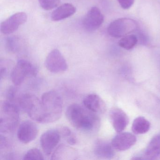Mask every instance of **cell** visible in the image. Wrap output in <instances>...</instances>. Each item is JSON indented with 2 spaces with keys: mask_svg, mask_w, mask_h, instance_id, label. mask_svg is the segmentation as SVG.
I'll return each instance as SVG.
<instances>
[{
  "mask_svg": "<svg viewBox=\"0 0 160 160\" xmlns=\"http://www.w3.org/2000/svg\"><path fill=\"white\" fill-rule=\"evenodd\" d=\"M66 116L73 126L85 132H94L100 127V118L97 114L77 104L71 105L67 108Z\"/></svg>",
  "mask_w": 160,
  "mask_h": 160,
  "instance_id": "obj_1",
  "label": "cell"
},
{
  "mask_svg": "<svg viewBox=\"0 0 160 160\" xmlns=\"http://www.w3.org/2000/svg\"><path fill=\"white\" fill-rule=\"evenodd\" d=\"M44 123H50L58 120L61 117L63 107L62 98L54 91L45 92L42 97Z\"/></svg>",
  "mask_w": 160,
  "mask_h": 160,
  "instance_id": "obj_2",
  "label": "cell"
},
{
  "mask_svg": "<svg viewBox=\"0 0 160 160\" xmlns=\"http://www.w3.org/2000/svg\"><path fill=\"white\" fill-rule=\"evenodd\" d=\"M19 120L18 108L12 102L4 101L1 107L0 132L8 133L12 132L17 126Z\"/></svg>",
  "mask_w": 160,
  "mask_h": 160,
  "instance_id": "obj_3",
  "label": "cell"
},
{
  "mask_svg": "<svg viewBox=\"0 0 160 160\" xmlns=\"http://www.w3.org/2000/svg\"><path fill=\"white\" fill-rule=\"evenodd\" d=\"M19 106L35 121L44 123L42 102L37 96L31 93L23 94L18 100Z\"/></svg>",
  "mask_w": 160,
  "mask_h": 160,
  "instance_id": "obj_4",
  "label": "cell"
},
{
  "mask_svg": "<svg viewBox=\"0 0 160 160\" xmlns=\"http://www.w3.org/2000/svg\"><path fill=\"white\" fill-rule=\"evenodd\" d=\"M37 69L33 64L25 59H20L12 70L11 79L16 86L21 85L26 78L37 75Z\"/></svg>",
  "mask_w": 160,
  "mask_h": 160,
  "instance_id": "obj_5",
  "label": "cell"
},
{
  "mask_svg": "<svg viewBox=\"0 0 160 160\" xmlns=\"http://www.w3.org/2000/svg\"><path fill=\"white\" fill-rule=\"evenodd\" d=\"M137 28V24L135 20L128 18H119L110 23L108 32L111 37L121 38L134 31Z\"/></svg>",
  "mask_w": 160,
  "mask_h": 160,
  "instance_id": "obj_6",
  "label": "cell"
},
{
  "mask_svg": "<svg viewBox=\"0 0 160 160\" xmlns=\"http://www.w3.org/2000/svg\"><path fill=\"white\" fill-rule=\"evenodd\" d=\"M45 65L49 72L54 73L63 72L68 68L67 62L58 49L52 50L47 57Z\"/></svg>",
  "mask_w": 160,
  "mask_h": 160,
  "instance_id": "obj_7",
  "label": "cell"
},
{
  "mask_svg": "<svg viewBox=\"0 0 160 160\" xmlns=\"http://www.w3.org/2000/svg\"><path fill=\"white\" fill-rule=\"evenodd\" d=\"M28 16L25 13L18 12L11 16L1 24V31L4 34L15 32L27 21Z\"/></svg>",
  "mask_w": 160,
  "mask_h": 160,
  "instance_id": "obj_8",
  "label": "cell"
},
{
  "mask_svg": "<svg viewBox=\"0 0 160 160\" xmlns=\"http://www.w3.org/2000/svg\"><path fill=\"white\" fill-rule=\"evenodd\" d=\"M60 134L56 130H50L45 132L40 139L41 147L46 155L51 154L59 142Z\"/></svg>",
  "mask_w": 160,
  "mask_h": 160,
  "instance_id": "obj_9",
  "label": "cell"
},
{
  "mask_svg": "<svg viewBox=\"0 0 160 160\" xmlns=\"http://www.w3.org/2000/svg\"><path fill=\"white\" fill-rule=\"evenodd\" d=\"M104 21V16L99 8L93 7L88 12L83 21L86 30L92 32L101 27Z\"/></svg>",
  "mask_w": 160,
  "mask_h": 160,
  "instance_id": "obj_10",
  "label": "cell"
},
{
  "mask_svg": "<svg viewBox=\"0 0 160 160\" xmlns=\"http://www.w3.org/2000/svg\"><path fill=\"white\" fill-rule=\"evenodd\" d=\"M38 133V129L35 123L30 121L22 122L17 132L18 138L24 144H28L36 138Z\"/></svg>",
  "mask_w": 160,
  "mask_h": 160,
  "instance_id": "obj_11",
  "label": "cell"
},
{
  "mask_svg": "<svg viewBox=\"0 0 160 160\" xmlns=\"http://www.w3.org/2000/svg\"><path fill=\"white\" fill-rule=\"evenodd\" d=\"M136 141V137L132 134L120 132L113 138L111 144L115 149L122 151L129 149L135 144Z\"/></svg>",
  "mask_w": 160,
  "mask_h": 160,
  "instance_id": "obj_12",
  "label": "cell"
},
{
  "mask_svg": "<svg viewBox=\"0 0 160 160\" xmlns=\"http://www.w3.org/2000/svg\"><path fill=\"white\" fill-rule=\"evenodd\" d=\"M110 120L113 128L117 132H121L128 125L129 118L122 109L115 108L110 110Z\"/></svg>",
  "mask_w": 160,
  "mask_h": 160,
  "instance_id": "obj_13",
  "label": "cell"
},
{
  "mask_svg": "<svg viewBox=\"0 0 160 160\" xmlns=\"http://www.w3.org/2000/svg\"><path fill=\"white\" fill-rule=\"evenodd\" d=\"M84 106L95 113L105 112L106 106L103 100L96 94L92 93L86 96L83 100Z\"/></svg>",
  "mask_w": 160,
  "mask_h": 160,
  "instance_id": "obj_14",
  "label": "cell"
},
{
  "mask_svg": "<svg viewBox=\"0 0 160 160\" xmlns=\"http://www.w3.org/2000/svg\"><path fill=\"white\" fill-rule=\"evenodd\" d=\"M78 157L77 151L73 148L63 144L60 145L52 155V160H76Z\"/></svg>",
  "mask_w": 160,
  "mask_h": 160,
  "instance_id": "obj_15",
  "label": "cell"
},
{
  "mask_svg": "<svg viewBox=\"0 0 160 160\" xmlns=\"http://www.w3.org/2000/svg\"><path fill=\"white\" fill-rule=\"evenodd\" d=\"M114 149L111 143L103 140H98L94 145V154L99 158L110 159L114 156Z\"/></svg>",
  "mask_w": 160,
  "mask_h": 160,
  "instance_id": "obj_16",
  "label": "cell"
},
{
  "mask_svg": "<svg viewBox=\"0 0 160 160\" xmlns=\"http://www.w3.org/2000/svg\"><path fill=\"white\" fill-rule=\"evenodd\" d=\"M76 8L71 3H66L61 5L51 14L52 21H59L66 19L74 14Z\"/></svg>",
  "mask_w": 160,
  "mask_h": 160,
  "instance_id": "obj_17",
  "label": "cell"
},
{
  "mask_svg": "<svg viewBox=\"0 0 160 160\" xmlns=\"http://www.w3.org/2000/svg\"><path fill=\"white\" fill-rule=\"evenodd\" d=\"M160 154V135H157L152 138L144 152L145 159L152 160Z\"/></svg>",
  "mask_w": 160,
  "mask_h": 160,
  "instance_id": "obj_18",
  "label": "cell"
},
{
  "mask_svg": "<svg viewBox=\"0 0 160 160\" xmlns=\"http://www.w3.org/2000/svg\"><path fill=\"white\" fill-rule=\"evenodd\" d=\"M150 123L149 122L143 117L136 118L133 122L132 129L133 132L136 134L146 133L149 130Z\"/></svg>",
  "mask_w": 160,
  "mask_h": 160,
  "instance_id": "obj_19",
  "label": "cell"
},
{
  "mask_svg": "<svg viewBox=\"0 0 160 160\" xmlns=\"http://www.w3.org/2000/svg\"><path fill=\"white\" fill-rule=\"evenodd\" d=\"M137 42V38L135 35H127L120 40L118 44L120 47L126 50H130L134 47Z\"/></svg>",
  "mask_w": 160,
  "mask_h": 160,
  "instance_id": "obj_20",
  "label": "cell"
},
{
  "mask_svg": "<svg viewBox=\"0 0 160 160\" xmlns=\"http://www.w3.org/2000/svg\"><path fill=\"white\" fill-rule=\"evenodd\" d=\"M61 133L63 138L68 144L71 145L76 144L77 138L73 132L68 127H63L61 129Z\"/></svg>",
  "mask_w": 160,
  "mask_h": 160,
  "instance_id": "obj_21",
  "label": "cell"
},
{
  "mask_svg": "<svg viewBox=\"0 0 160 160\" xmlns=\"http://www.w3.org/2000/svg\"><path fill=\"white\" fill-rule=\"evenodd\" d=\"M23 160H44L43 156L40 150L34 148L27 152L24 156Z\"/></svg>",
  "mask_w": 160,
  "mask_h": 160,
  "instance_id": "obj_22",
  "label": "cell"
},
{
  "mask_svg": "<svg viewBox=\"0 0 160 160\" xmlns=\"http://www.w3.org/2000/svg\"><path fill=\"white\" fill-rule=\"evenodd\" d=\"M41 7L46 11H50L58 7L60 0H39Z\"/></svg>",
  "mask_w": 160,
  "mask_h": 160,
  "instance_id": "obj_23",
  "label": "cell"
},
{
  "mask_svg": "<svg viewBox=\"0 0 160 160\" xmlns=\"http://www.w3.org/2000/svg\"><path fill=\"white\" fill-rule=\"evenodd\" d=\"M121 7L123 9H128L132 7L134 2V0H118Z\"/></svg>",
  "mask_w": 160,
  "mask_h": 160,
  "instance_id": "obj_24",
  "label": "cell"
},
{
  "mask_svg": "<svg viewBox=\"0 0 160 160\" xmlns=\"http://www.w3.org/2000/svg\"><path fill=\"white\" fill-rule=\"evenodd\" d=\"M17 90L13 87H11L7 92V96L9 102H12L14 101L16 96Z\"/></svg>",
  "mask_w": 160,
  "mask_h": 160,
  "instance_id": "obj_25",
  "label": "cell"
}]
</instances>
